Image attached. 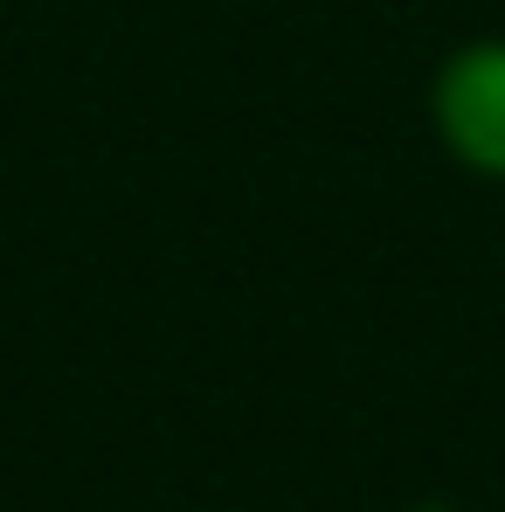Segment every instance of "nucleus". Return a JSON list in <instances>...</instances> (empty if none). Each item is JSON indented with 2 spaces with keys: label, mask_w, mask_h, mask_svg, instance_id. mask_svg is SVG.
I'll use <instances>...</instances> for the list:
<instances>
[{
  "label": "nucleus",
  "mask_w": 505,
  "mask_h": 512,
  "mask_svg": "<svg viewBox=\"0 0 505 512\" xmlns=\"http://www.w3.org/2000/svg\"><path fill=\"white\" fill-rule=\"evenodd\" d=\"M429 132L471 180L505 187V35H471L436 63Z\"/></svg>",
  "instance_id": "1"
}]
</instances>
